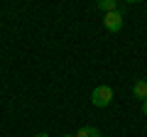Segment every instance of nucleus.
I'll return each mask as SVG.
<instances>
[{"mask_svg":"<svg viewBox=\"0 0 147 137\" xmlns=\"http://www.w3.org/2000/svg\"><path fill=\"white\" fill-rule=\"evenodd\" d=\"M132 98L142 100V103L147 100V81H145V79H140V81L132 83Z\"/></svg>","mask_w":147,"mask_h":137,"instance_id":"obj_3","label":"nucleus"},{"mask_svg":"<svg viewBox=\"0 0 147 137\" xmlns=\"http://www.w3.org/2000/svg\"><path fill=\"white\" fill-rule=\"evenodd\" d=\"M61 137H74V135H61Z\"/></svg>","mask_w":147,"mask_h":137,"instance_id":"obj_8","label":"nucleus"},{"mask_svg":"<svg viewBox=\"0 0 147 137\" xmlns=\"http://www.w3.org/2000/svg\"><path fill=\"white\" fill-rule=\"evenodd\" d=\"M142 113H145V115H147V100H145V103H142Z\"/></svg>","mask_w":147,"mask_h":137,"instance_id":"obj_6","label":"nucleus"},{"mask_svg":"<svg viewBox=\"0 0 147 137\" xmlns=\"http://www.w3.org/2000/svg\"><path fill=\"white\" fill-rule=\"evenodd\" d=\"M91 103L96 108H108L113 103V88L110 86H96L93 93H91Z\"/></svg>","mask_w":147,"mask_h":137,"instance_id":"obj_1","label":"nucleus"},{"mask_svg":"<svg viewBox=\"0 0 147 137\" xmlns=\"http://www.w3.org/2000/svg\"><path fill=\"white\" fill-rule=\"evenodd\" d=\"M96 5H98V10H103L105 15H108V12H115L118 10V0H98Z\"/></svg>","mask_w":147,"mask_h":137,"instance_id":"obj_4","label":"nucleus"},{"mask_svg":"<svg viewBox=\"0 0 147 137\" xmlns=\"http://www.w3.org/2000/svg\"><path fill=\"white\" fill-rule=\"evenodd\" d=\"M103 25L108 32H120L123 30V12L115 10V12H108V15L103 17Z\"/></svg>","mask_w":147,"mask_h":137,"instance_id":"obj_2","label":"nucleus"},{"mask_svg":"<svg viewBox=\"0 0 147 137\" xmlns=\"http://www.w3.org/2000/svg\"><path fill=\"white\" fill-rule=\"evenodd\" d=\"M34 137H49V135H47V132H39V135H34Z\"/></svg>","mask_w":147,"mask_h":137,"instance_id":"obj_7","label":"nucleus"},{"mask_svg":"<svg viewBox=\"0 0 147 137\" xmlns=\"http://www.w3.org/2000/svg\"><path fill=\"white\" fill-rule=\"evenodd\" d=\"M74 137H100V132H98V127H93V125H84Z\"/></svg>","mask_w":147,"mask_h":137,"instance_id":"obj_5","label":"nucleus"}]
</instances>
